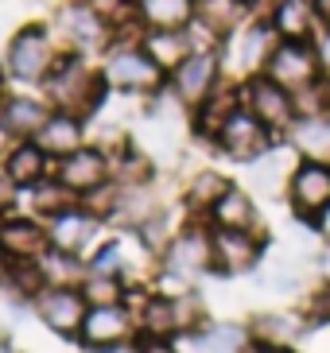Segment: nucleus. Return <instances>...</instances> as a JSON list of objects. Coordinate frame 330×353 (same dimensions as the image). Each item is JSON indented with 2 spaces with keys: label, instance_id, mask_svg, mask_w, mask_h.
<instances>
[{
  "label": "nucleus",
  "instance_id": "f257e3e1",
  "mask_svg": "<svg viewBox=\"0 0 330 353\" xmlns=\"http://www.w3.org/2000/svg\"><path fill=\"white\" fill-rule=\"evenodd\" d=\"M39 90L51 101V109L74 113V117H82V121H93V117L101 113V105L109 101V85H105L101 63H93L90 54H78V51H62L55 70L47 74V82Z\"/></svg>",
  "mask_w": 330,
  "mask_h": 353
},
{
  "label": "nucleus",
  "instance_id": "f03ea898",
  "mask_svg": "<svg viewBox=\"0 0 330 353\" xmlns=\"http://www.w3.org/2000/svg\"><path fill=\"white\" fill-rule=\"evenodd\" d=\"M101 74H105L109 94H121V97L152 101V97H159L167 90V70L140 47V39L109 43L101 51Z\"/></svg>",
  "mask_w": 330,
  "mask_h": 353
},
{
  "label": "nucleus",
  "instance_id": "7ed1b4c3",
  "mask_svg": "<svg viewBox=\"0 0 330 353\" xmlns=\"http://www.w3.org/2000/svg\"><path fill=\"white\" fill-rule=\"evenodd\" d=\"M59 54H62V47L51 32V20L47 23H39V20L23 23V28H16V32L8 35V43H4L8 78L20 82V85H43L47 74L55 70V63H59Z\"/></svg>",
  "mask_w": 330,
  "mask_h": 353
},
{
  "label": "nucleus",
  "instance_id": "20e7f679",
  "mask_svg": "<svg viewBox=\"0 0 330 353\" xmlns=\"http://www.w3.org/2000/svg\"><path fill=\"white\" fill-rule=\"evenodd\" d=\"M206 272H214V225L202 229L191 221L164 245L159 283L164 291H191V283Z\"/></svg>",
  "mask_w": 330,
  "mask_h": 353
},
{
  "label": "nucleus",
  "instance_id": "39448f33",
  "mask_svg": "<svg viewBox=\"0 0 330 353\" xmlns=\"http://www.w3.org/2000/svg\"><path fill=\"white\" fill-rule=\"evenodd\" d=\"M51 32L62 51H78V54L105 51L113 43V28L93 0H62L51 16Z\"/></svg>",
  "mask_w": 330,
  "mask_h": 353
},
{
  "label": "nucleus",
  "instance_id": "423d86ee",
  "mask_svg": "<svg viewBox=\"0 0 330 353\" xmlns=\"http://www.w3.org/2000/svg\"><path fill=\"white\" fill-rule=\"evenodd\" d=\"M276 43H280V32L272 28L269 16H253L237 35H229V39L222 43V66H226V78L245 82V78H253V74H264L272 51H276Z\"/></svg>",
  "mask_w": 330,
  "mask_h": 353
},
{
  "label": "nucleus",
  "instance_id": "0eeeda50",
  "mask_svg": "<svg viewBox=\"0 0 330 353\" xmlns=\"http://www.w3.org/2000/svg\"><path fill=\"white\" fill-rule=\"evenodd\" d=\"M241 105H245L249 113L276 136L280 144H284L288 128L295 125V117H300V109H295V94L284 90L280 82H272L269 74H253V78L241 82Z\"/></svg>",
  "mask_w": 330,
  "mask_h": 353
},
{
  "label": "nucleus",
  "instance_id": "6e6552de",
  "mask_svg": "<svg viewBox=\"0 0 330 353\" xmlns=\"http://www.w3.org/2000/svg\"><path fill=\"white\" fill-rule=\"evenodd\" d=\"M222 82H226L222 51H195L191 59H183L175 70L167 74V94L175 97L186 109V117H191V109H198Z\"/></svg>",
  "mask_w": 330,
  "mask_h": 353
},
{
  "label": "nucleus",
  "instance_id": "1a4fd4ad",
  "mask_svg": "<svg viewBox=\"0 0 330 353\" xmlns=\"http://www.w3.org/2000/svg\"><path fill=\"white\" fill-rule=\"evenodd\" d=\"M276 144H280V140L260 125L257 117L249 113L245 105L233 109L229 121L217 128V136H214V152H217V156L233 159V163H245V167L257 163V159H264Z\"/></svg>",
  "mask_w": 330,
  "mask_h": 353
},
{
  "label": "nucleus",
  "instance_id": "9d476101",
  "mask_svg": "<svg viewBox=\"0 0 330 353\" xmlns=\"http://www.w3.org/2000/svg\"><path fill=\"white\" fill-rule=\"evenodd\" d=\"M272 82H280L284 90L300 94L307 85H315L322 78L319 54H315V39H280L276 51H272L269 66H264Z\"/></svg>",
  "mask_w": 330,
  "mask_h": 353
},
{
  "label": "nucleus",
  "instance_id": "9b49d317",
  "mask_svg": "<svg viewBox=\"0 0 330 353\" xmlns=\"http://www.w3.org/2000/svg\"><path fill=\"white\" fill-rule=\"evenodd\" d=\"M288 206L295 218L315 221L322 210L330 206V163H315V159H295L288 171Z\"/></svg>",
  "mask_w": 330,
  "mask_h": 353
},
{
  "label": "nucleus",
  "instance_id": "f8f14e48",
  "mask_svg": "<svg viewBox=\"0 0 330 353\" xmlns=\"http://www.w3.org/2000/svg\"><path fill=\"white\" fill-rule=\"evenodd\" d=\"M31 303H35L39 319L47 322V330H55L59 338H78L86 311H90L82 288H70V283H47Z\"/></svg>",
  "mask_w": 330,
  "mask_h": 353
},
{
  "label": "nucleus",
  "instance_id": "ddd939ff",
  "mask_svg": "<svg viewBox=\"0 0 330 353\" xmlns=\"http://www.w3.org/2000/svg\"><path fill=\"white\" fill-rule=\"evenodd\" d=\"M136 334V311H128V303H109V307H90L78 338L86 350H113V345H128Z\"/></svg>",
  "mask_w": 330,
  "mask_h": 353
},
{
  "label": "nucleus",
  "instance_id": "4468645a",
  "mask_svg": "<svg viewBox=\"0 0 330 353\" xmlns=\"http://www.w3.org/2000/svg\"><path fill=\"white\" fill-rule=\"evenodd\" d=\"M55 175L78 198H86L93 190H101L105 183H113V159L105 156L97 144H82L78 152H70V156H62L55 163Z\"/></svg>",
  "mask_w": 330,
  "mask_h": 353
},
{
  "label": "nucleus",
  "instance_id": "2eb2a0df",
  "mask_svg": "<svg viewBox=\"0 0 330 353\" xmlns=\"http://www.w3.org/2000/svg\"><path fill=\"white\" fill-rule=\"evenodd\" d=\"M264 256V241L257 229H214V272L241 276L253 272Z\"/></svg>",
  "mask_w": 330,
  "mask_h": 353
},
{
  "label": "nucleus",
  "instance_id": "dca6fc26",
  "mask_svg": "<svg viewBox=\"0 0 330 353\" xmlns=\"http://www.w3.org/2000/svg\"><path fill=\"white\" fill-rule=\"evenodd\" d=\"M51 249V233L43 218H23V214H0V252L8 260H39Z\"/></svg>",
  "mask_w": 330,
  "mask_h": 353
},
{
  "label": "nucleus",
  "instance_id": "f3484780",
  "mask_svg": "<svg viewBox=\"0 0 330 353\" xmlns=\"http://www.w3.org/2000/svg\"><path fill=\"white\" fill-rule=\"evenodd\" d=\"M47 233H51V249L82 256V252L93 245V237L101 233V218H97L86 202H78V206L62 210L59 218L47 221Z\"/></svg>",
  "mask_w": 330,
  "mask_h": 353
},
{
  "label": "nucleus",
  "instance_id": "a211bd4d",
  "mask_svg": "<svg viewBox=\"0 0 330 353\" xmlns=\"http://www.w3.org/2000/svg\"><path fill=\"white\" fill-rule=\"evenodd\" d=\"M0 171L8 175V183L16 190H31L35 183H43V179L55 171V159L47 156L35 140H16V144L4 152V159H0Z\"/></svg>",
  "mask_w": 330,
  "mask_h": 353
},
{
  "label": "nucleus",
  "instance_id": "6ab92c4d",
  "mask_svg": "<svg viewBox=\"0 0 330 353\" xmlns=\"http://www.w3.org/2000/svg\"><path fill=\"white\" fill-rule=\"evenodd\" d=\"M284 144L295 159L330 163V113H300L284 136Z\"/></svg>",
  "mask_w": 330,
  "mask_h": 353
},
{
  "label": "nucleus",
  "instance_id": "aec40b11",
  "mask_svg": "<svg viewBox=\"0 0 330 353\" xmlns=\"http://www.w3.org/2000/svg\"><path fill=\"white\" fill-rule=\"evenodd\" d=\"M51 113L55 109L43 94H8L0 101V121L12 128L16 140H35V132L47 125Z\"/></svg>",
  "mask_w": 330,
  "mask_h": 353
},
{
  "label": "nucleus",
  "instance_id": "412c9836",
  "mask_svg": "<svg viewBox=\"0 0 330 353\" xmlns=\"http://www.w3.org/2000/svg\"><path fill=\"white\" fill-rule=\"evenodd\" d=\"M253 16H257V0H198L195 20L202 23L217 43H226L229 35H237Z\"/></svg>",
  "mask_w": 330,
  "mask_h": 353
},
{
  "label": "nucleus",
  "instance_id": "4be33fe9",
  "mask_svg": "<svg viewBox=\"0 0 330 353\" xmlns=\"http://www.w3.org/2000/svg\"><path fill=\"white\" fill-rule=\"evenodd\" d=\"M233 109H241V82L226 78V82L217 85V90L198 105V109H191V128H195V136H202L206 144H214L217 128L229 121Z\"/></svg>",
  "mask_w": 330,
  "mask_h": 353
},
{
  "label": "nucleus",
  "instance_id": "5701e85b",
  "mask_svg": "<svg viewBox=\"0 0 330 353\" xmlns=\"http://www.w3.org/2000/svg\"><path fill=\"white\" fill-rule=\"evenodd\" d=\"M86 128H90V121H82V117H74V113H59V109H55V113L47 117V125L35 132V144H39L55 163H59L62 156H70V152H78L82 144H90Z\"/></svg>",
  "mask_w": 330,
  "mask_h": 353
},
{
  "label": "nucleus",
  "instance_id": "b1692460",
  "mask_svg": "<svg viewBox=\"0 0 330 353\" xmlns=\"http://www.w3.org/2000/svg\"><path fill=\"white\" fill-rule=\"evenodd\" d=\"M269 20L280 32V39H315L322 32L315 0H272Z\"/></svg>",
  "mask_w": 330,
  "mask_h": 353
},
{
  "label": "nucleus",
  "instance_id": "393cba45",
  "mask_svg": "<svg viewBox=\"0 0 330 353\" xmlns=\"http://www.w3.org/2000/svg\"><path fill=\"white\" fill-rule=\"evenodd\" d=\"M140 47H144V51L152 54V59L164 66L167 74L175 70L183 59H191V54L198 51L191 28H152V32L140 35Z\"/></svg>",
  "mask_w": 330,
  "mask_h": 353
},
{
  "label": "nucleus",
  "instance_id": "a878e982",
  "mask_svg": "<svg viewBox=\"0 0 330 353\" xmlns=\"http://www.w3.org/2000/svg\"><path fill=\"white\" fill-rule=\"evenodd\" d=\"M253 334L245 326H233V322H202L195 334H191V353H245Z\"/></svg>",
  "mask_w": 330,
  "mask_h": 353
},
{
  "label": "nucleus",
  "instance_id": "bb28decb",
  "mask_svg": "<svg viewBox=\"0 0 330 353\" xmlns=\"http://www.w3.org/2000/svg\"><path fill=\"white\" fill-rule=\"evenodd\" d=\"M136 16L144 23V32H152V28H191L198 16V0H136Z\"/></svg>",
  "mask_w": 330,
  "mask_h": 353
},
{
  "label": "nucleus",
  "instance_id": "cd10ccee",
  "mask_svg": "<svg viewBox=\"0 0 330 353\" xmlns=\"http://www.w3.org/2000/svg\"><path fill=\"white\" fill-rule=\"evenodd\" d=\"M206 218L214 229H257V202L241 187H229Z\"/></svg>",
  "mask_w": 330,
  "mask_h": 353
},
{
  "label": "nucleus",
  "instance_id": "c85d7f7f",
  "mask_svg": "<svg viewBox=\"0 0 330 353\" xmlns=\"http://www.w3.org/2000/svg\"><path fill=\"white\" fill-rule=\"evenodd\" d=\"M307 330V319L303 314H288V311H269V314H257L253 319V338L257 342H269V345H295Z\"/></svg>",
  "mask_w": 330,
  "mask_h": 353
},
{
  "label": "nucleus",
  "instance_id": "c756f323",
  "mask_svg": "<svg viewBox=\"0 0 330 353\" xmlns=\"http://www.w3.org/2000/svg\"><path fill=\"white\" fill-rule=\"evenodd\" d=\"M136 326L140 334H152V338H175L179 322H175V295L171 291H159V295H148L136 311Z\"/></svg>",
  "mask_w": 330,
  "mask_h": 353
},
{
  "label": "nucleus",
  "instance_id": "7c9ffc66",
  "mask_svg": "<svg viewBox=\"0 0 330 353\" xmlns=\"http://www.w3.org/2000/svg\"><path fill=\"white\" fill-rule=\"evenodd\" d=\"M31 194V210H35V214H39L43 221H51V218H59L62 210H70V206H78V202H82V198L74 194L70 187H66V183H62L59 175H47L43 179V183H35V187L28 190Z\"/></svg>",
  "mask_w": 330,
  "mask_h": 353
},
{
  "label": "nucleus",
  "instance_id": "2f4dec72",
  "mask_svg": "<svg viewBox=\"0 0 330 353\" xmlns=\"http://www.w3.org/2000/svg\"><path fill=\"white\" fill-rule=\"evenodd\" d=\"M155 175V163L144 148H136L133 140L113 156V183L117 187H148Z\"/></svg>",
  "mask_w": 330,
  "mask_h": 353
},
{
  "label": "nucleus",
  "instance_id": "473e14b6",
  "mask_svg": "<svg viewBox=\"0 0 330 353\" xmlns=\"http://www.w3.org/2000/svg\"><path fill=\"white\" fill-rule=\"evenodd\" d=\"M233 187L222 171H198V175H191V183L183 187V202L191 214H210V210L217 206V198L226 194V190Z\"/></svg>",
  "mask_w": 330,
  "mask_h": 353
},
{
  "label": "nucleus",
  "instance_id": "72a5a7b5",
  "mask_svg": "<svg viewBox=\"0 0 330 353\" xmlns=\"http://www.w3.org/2000/svg\"><path fill=\"white\" fill-rule=\"evenodd\" d=\"M39 268H43V276H47V283H70V288H78V283H82V276H86L82 256L62 252V249H47V252H43Z\"/></svg>",
  "mask_w": 330,
  "mask_h": 353
},
{
  "label": "nucleus",
  "instance_id": "f704fd0d",
  "mask_svg": "<svg viewBox=\"0 0 330 353\" xmlns=\"http://www.w3.org/2000/svg\"><path fill=\"white\" fill-rule=\"evenodd\" d=\"M82 295L90 307H109V303H124V295H128V288H124L121 276H97V272H86L82 276Z\"/></svg>",
  "mask_w": 330,
  "mask_h": 353
},
{
  "label": "nucleus",
  "instance_id": "c9c22d12",
  "mask_svg": "<svg viewBox=\"0 0 330 353\" xmlns=\"http://www.w3.org/2000/svg\"><path fill=\"white\" fill-rule=\"evenodd\" d=\"M86 272H97V276H124V245L121 241L97 245V252L86 260Z\"/></svg>",
  "mask_w": 330,
  "mask_h": 353
},
{
  "label": "nucleus",
  "instance_id": "e433bc0d",
  "mask_svg": "<svg viewBox=\"0 0 330 353\" xmlns=\"http://www.w3.org/2000/svg\"><path fill=\"white\" fill-rule=\"evenodd\" d=\"M136 353H179V350H175V338H152V334H140Z\"/></svg>",
  "mask_w": 330,
  "mask_h": 353
},
{
  "label": "nucleus",
  "instance_id": "4c0bfd02",
  "mask_svg": "<svg viewBox=\"0 0 330 353\" xmlns=\"http://www.w3.org/2000/svg\"><path fill=\"white\" fill-rule=\"evenodd\" d=\"M315 54H319L322 78H330V28H322V32L315 35Z\"/></svg>",
  "mask_w": 330,
  "mask_h": 353
},
{
  "label": "nucleus",
  "instance_id": "58836bf2",
  "mask_svg": "<svg viewBox=\"0 0 330 353\" xmlns=\"http://www.w3.org/2000/svg\"><path fill=\"white\" fill-rule=\"evenodd\" d=\"M16 194H20V190L12 187V183H8V175L0 171V214H8V210H12V202H16Z\"/></svg>",
  "mask_w": 330,
  "mask_h": 353
},
{
  "label": "nucleus",
  "instance_id": "ea45409f",
  "mask_svg": "<svg viewBox=\"0 0 330 353\" xmlns=\"http://www.w3.org/2000/svg\"><path fill=\"white\" fill-rule=\"evenodd\" d=\"M245 353H295V350H291V345H269V342H257V338H253Z\"/></svg>",
  "mask_w": 330,
  "mask_h": 353
},
{
  "label": "nucleus",
  "instance_id": "a19ab883",
  "mask_svg": "<svg viewBox=\"0 0 330 353\" xmlns=\"http://www.w3.org/2000/svg\"><path fill=\"white\" fill-rule=\"evenodd\" d=\"M315 229H319V233H322V241H327V245H330V206L322 210L319 218H315Z\"/></svg>",
  "mask_w": 330,
  "mask_h": 353
},
{
  "label": "nucleus",
  "instance_id": "79ce46f5",
  "mask_svg": "<svg viewBox=\"0 0 330 353\" xmlns=\"http://www.w3.org/2000/svg\"><path fill=\"white\" fill-rule=\"evenodd\" d=\"M12 144H16V136H12V128L0 121V159H4V152H8Z\"/></svg>",
  "mask_w": 330,
  "mask_h": 353
},
{
  "label": "nucleus",
  "instance_id": "37998d69",
  "mask_svg": "<svg viewBox=\"0 0 330 353\" xmlns=\"http://www.w3.org/2000/svg\"><path fill=\"white\" fill-rule=\"evenodd\" d=\"M8 82H12V78H8V66H4V54H0V101H4V97L12 94Z\"/></svg>",
  "mask_w": 330,
  "mask_h": 353
},
{
  "label": "nucleus",
  "instance_id": "c03bdc74",
  "mask_svg": "<svg viewBox=\"0 0 330 353\" xmlns=\"http://www.w3.org/2000/svg\"><path fill=\"white\" fill-rule=\"evenodd\" d=\"M315 12H319L322 28H330V0H315Z\"/></svg>",
  "mask_w": 330,
  "mask_h": 353
},
{
  "label": "nucleus",
  "instance_id": "a18cd8bd",
  "mask_svg": "<svg viewBox=\"0 0 330 353\" xmlns=\"http://www.w3.org/2000/svg\"><path fill=\"white\" fill-rule=\"evenodd\" d=\"M280 276H291V268H288V264H280ZM295 280H300V276H295ZM295 280H280L276 288H295Z\"/></svg>",
  "mask_w": 330,
  "mask_h": 353
},
{
  "label": "nucleus",
  "instance_id": "49530a36",
  "mask_svg": "<svg viewBox=\"0 0 330 353\" xmlns=\"http://www.w3.org/2000/svg\"><path fill=\"white\" fill-rule=\"evenodd\" d=\"M319 90H322V105H327V113H330V78H319Z\"/></svg>",
  "mask_w": 330,
  "mask_h": 353
},
{
  "label": "nucleus",
  "instance_id": "de8ad7c7",
  "mask_svg": "<svg viewBox=\"0 0 330 353\" xmlns=\"http://www.w3.org/2000/svg\"><path fill=\"white\" fill-rule=\"evenodd\" d=\"M90 353H136V345H113V350H90Z\"/></svg>",
  "mask_w": 330,
  "mask_h": 353
},
{
  "label": "nucleus",
  "instance_id": "09e8293b",
  "mask_svg": "<svg viewBox=\"0 0 330 353\" xmlns=\"http://www.w3.org/2000/svg\"><path fill=\"white\" fill-rule=\"evenodd\" d=\"M8 264H12V260L4 256V252H0V283H4V276H8Z\"/></svg>",
  "mask_w": 330,
  "mask_h": 353
}]
</instances>
